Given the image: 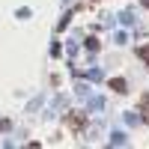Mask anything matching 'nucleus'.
<instances>
[{"instance_id": "1", "label": "nucleus", "mask_w": 149, "mask_h": 149, "mask_svg": "<svg viewBox=\"0 0 149 149\" xmlns=\"http://www.w3.org/2000/svg\"><path fill=\"white\" fill-rule=\"evenodd\" d=\"M110 86H113L116 93H125V81H122V78H116V81H110Z\"/></svg>"}, {"instance_id": "2", "label": "nucleus", "mask_w": 149, "mask_h": 149, "mask_svg": "<svg viewBox=\"0 0 149 149\" xmlns=\"http://www.w3.org/2000/svg\"><path fill=\"white\" fill-rule=\"evenodd\" d=\"M69 125H74V128H81V125H86V119H81V116H69Z\"/></svg>"}, {"instance_id": "3", "label": "nucleus", "mask_w": 149, "mask_h": 149, "mask_svg": "<svg viewBox=\"0 0 149 149\" xmlns=\"http://www.w3.org/2000/svg\"><path fill=\"white\" fill-rule=\"evenodd\" d=\"M137 54H140L143 60H149V45H143V48H140V51H137Z\"/></svg>"}, {"instance_id": "4", "label": "nucleus", "mask_w": 149, "mask_h": 149, "mask_svg": "<svg viewBox=\"0 0 149 149\" xmlns=\"http://www.w3.org/2000/svg\"><path fill=\"white\" fill-rule=\"evenodd\" d=\"M140 3H143V6H149V0H140Z\"/></svg>"}]
</instances>
